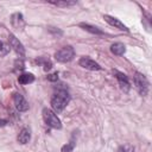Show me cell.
I'll use <instances>...</instances> for the list:
<instances>
[{
  "mask_svg": "<svg viewBox=\"0 0 152 152\" xmlns=\"http://www.w3.org/2000/svg\"><path fill=\"white\" fill-rule=\"evenodd\" d=\"M69 101H70V95L68 93V89H65L64 87H59L51 97V107L55 113H61L66 107Z\"/></svg>",
  "mask_w": 152,
  "mask_h": 152,
  "instance_id": "1",
  "label": "cell"
},
{
  "mask_svg": "<svg viewBox=\"0 0 152 152\" xmlns=\"http://www.w3.org/2000/svg\"><path fill=\"white\" fill-rule=\"evenodd\" d=\"M133 83H134L135 89L138 90V93L141 96H146L148 94L150 84H148V81L145 77V75H142L140 72H135L133 76Z\"/></svg>",
  "mask_w": 152,
  "mask_h": 152,
  "instance_id": "2",
  "label": "cell"
},
{
  "mask_svg": "<svg viewBox=\"0 0 152 152\" xmlns=\"http://www.w3.org/2000/svg\"><path fill=\"white\" fill-rule=\"evenodd\" d=\"M43 119L45 121V124L52 128H56V129H61L62 128V122L59 120V118L56 115V113L49 108H44L43 109Z\"/></svg>",
  "mask_w": 152,
  "mask_h": 152,
  "instance_id": "3",
  "label": "cell"
},
{
  "mask_svg": "<svg viewBox=\"0 0 152 152\" xmlns=\"http://www.w3.org/2000/svg\"><path fill=\"white\" fill-rule=\"evenodd\" d=\"M74 57H75V50H74V48L70 46V45L63 46L62 49H59V50L56 51V53H55V59H56L57 62H61V63L70 62Z\"/></svg>",
  "mask_w": 152,
  "mask_h": 152,
  "instance_id": "4",
  "label": "cell"
},
{
  "mask_svg": "<svg viewBox=\"0 0 152 152\" xmlns=\"http://www.w3.org/2000/svg\"><path fill=\"white\" fill-rule=\"evenodd\" d=\"M8 45L15 51L17 55H19L20 57H24L25 56V48L24 45L19 42V39L13 34V33H10L8 36Z\"/></svg>",
  "mask_w": 152,
  "mask_h": 152,
  "instance_id": "5",
  "label": "cell"
},
{
  "mask_svg": "<svg viewBox=\"0 0 152 152\" xmlns=\"http://www.w3.org/2000/svg\"><path fill=\"white\" fill-rule=\"evenodd\" d=\"M78 64H80L82 68H84V69H87V70H91V71L101 70V69H102L101 65H100L97 62H95L94 59H91L90 57H87V56L81 57L80 61H78Z\"/></svg>",
  "mask_w": 152,
  "mask_h": 152,
  "instance_id": "6",
  "label": "cell"
},
{
  "mask_svg": "<svg viewBox=\"0 0 152 152\" xmlns=\"http://www.w3.org/2000/svg\"><path fill=\"white\" fill-rule=\"evenodd\" d=\"M13 102H14V106H15L17 110H19V112L28 110V102L26 101V99L20 93H14L13 94Z\"/></svg>",
  "mask_w": 152,
  "mask_h": 152,
  "instance_id": "7",
  "label": "cell"
},
{
  "mask_svg": "<svg viewBox=\"0 0 152 152\" xmlns=\"http://www.w3.org/2000/svg\"><path fill=\"white\" fill-rule=\"evenodd\" d=\"M113 74L115 75V77H116V80H118V82H119L120 88H121L124 91L127 93V91L131 89V84H129L128 77H127L125 74H122V72H120V71H118V70H113Z\"/></svg>",
  "mask_w": 152,
  "mask_h": 152,
  "instance_id": "8",
  "label": "cell"
},
{
  "mask_svg": "<svg viewBox=\"0 0 152 152\" xmlns=\"http://www.w3.org/2000/svg\"><path fill=\"white\" fill-rule=\"evenodd\" d=\"M103 19H104L109 25H112V26H114V27H116V28H119V30H121V31H128L127 26H126L122 21H120L119 19H116V18H114V17H112V15L104 14V15H103Z\"/></svg>",
  "mask_w": 152,
  "mask_h": 152,
  "instance_id": "9",
  "label": "cell"
},
{
  "mask_svg": "<svg viewBox=\"0 0 152 152\" xmlns=\"http://www.w3.org/2000/svg\"><path fill=\"white\" fill-rule=\"evenodd\" d=\"M30 139H31V131H30V128H28V127L21 128V131L19 132V134H18V137H17L18 142L25 145V144H27V142L30 141Z\"/></svg>",
  "mask_w": 152,
  "mask_h": 152,
  "instance_id": "10",
  "label": "cell"
},
{
  "mask_svg": "<svg viewBox=\"0 0 152 152\" xmlns=\"http://www.w3.org/2000/svg\"><path fill=\"white\" fill-rule=\"evenodd\" d=\"M110 52L115 56H121L126 52V46L122 43H114L110 46Z\"/></svg>",
  "mask_w": 152,
  "mask_h": 152,
  "instance_id": "11",
  "label": "cell"
},
{
  "mask_svg": "<svg viewBox=\"0 0 152 152\" xmlns=\"http://www.w3.org/2000/svg\"><path fill=\"white\" fill-rule=\"evenodd\" d=\"M11 23L15 28H21L24 25V18L21 13H14L11 18Z\"/></svg>",
  "mask_w": 152,
  "mask_h": 152,
  "instance_id": "12",
  "label": "cell"
},
{
  "mask_svg": "<svg viewBox=\"0 0 152 152\" xmlns=\"http://www.w3.org/2000/svg\"><path fill=\"white\" fill-rule=\"evenodd\" d=\"M80 27H82L84 31H88V32H90L93 34H103V31L102 30H100L99 27L93 26L90 24H87V23H81L80 24Z\"/></svg>",
  "mask_w": 152,
  "mask_h": 152,
  "instance_id": "13",
  "label": "cell"
},
{
  "mask_svg": "<svg viewBox=\"0 0 152 152\" xmlns=\"http://www.w3.org/2000/svg\"><path fill=\"white\" fill-rule=\"evenodd\" d=\"M33 81H34V76L30 72H24V74L19 75V77H18V82L20 84H30Z\"/></svg>",
  "mask_w": 152,
  "mask_h": 152,
  "instance_id": "14",
  "label": "cell"
},
{
  "mask_svg": "<svg viewBox=\"0 0 152 152\" xmlns=\"http://www.w3.org/2000/svg\"><path fill=\"white\" fill-rule=\"evenodd\" d=\"M36 63L39 64V65H43V69L45 71H49L52 68V63H51V61L48 57H38L36 59Z\"/></svg>",
  "mask_w": 152,
  "mask_h": 152,
  "instance_id": "15",
  "label": "cell"
},
{
  "mask_svg": "<svg viewBox=\"0 0 152 152\" xmlns=\"http://www.w3.org/2000/svg\"><path fill=\"white\" fill-rule=\"evenodd\" d=\"M75 145H76V139H75V135H72L71 139H70V141L62 146L61 151H62V152H71V151L74 150Z\"/></svg>",
  "mask_w": 152,
  "mask_h": 152,
  "instance_id": "16",
  "label": "cell"
},
{
  "mask_svg": "<svg viewBox=\"0 0 152 152\" xmlns=\"http://www.w3.org/2000/svg\"><path fill=\"white\" fill-rule=\"evenodd\" d=\"M49 4L51 5H55V6H58V7H68V6H72L76 4V1H49Z\"/></svg>",
  "mask_w": 152,
  "mask_h": 152,
  "instance_id": "17",
  "label": "cell"
},
{
  "mask_svg": "<svg viewBox=\"0 0 152 152\" xmlns=\"http://www.w3.org/2000/svg\"><path fill=\"white\" fill-rule=\"evenodd\" d=\"M25 68V63L23 58H17L14 61V71H21Z\"/></svg>",
  "mask_w": 152,
  "mask_h": 152,
  "instance_id": "18",
  "label": "cell"
},
{
  "mask_svg": "<svg viewBox=\"0 0 152 152\" xmlns=\"http://www.w3.org/2000/svg\"><path fill=\"white\" fill-rule=\"evenodd\" d=\"M10 49H11L10 45H7L6 43H4V42L0 40V57L6 56L10 52Z\"/></svg>",
  "mask_w": 152,
  "mask_h": 152,
  "instance_id": "19",
  "label": "cell"
},
{
  "mask_svg": "<svg viewBox=\"0 0 152 152\" xmlns=\"http://www.w3.org/2000/svg\"><path fill=\"white\" fill-rule=\"evenodd\" d=\"M46 78H48V81H50V82H56V81H58V74H57V72L49 74V75L46 76Z\"/></svg>",
  "mask_w": 152,
  "mask_h": 152,
  "instance_id": "20",
  "label": "cell"
},
{
  "mask_svg": "<svg viewBox=\"0 0 152 152\" xmlns=\"http://www.w3.org/2000/svg\"><path fill=\"white\" fill-rule=\"evenodd\" d=\"M55 28H56V27H49V31L52 32L53 34H59V36H61V34H62V31L58 30V28H57V30H55Z\"/></svg>",
  "mask_w": 152,
  "mask_h": 152,
  "instance_id": "21",
  "label": "cell"
},
{
  "mask_svg": "<svg viewBox=\"0 0 152 152\" xmlns=\"http://www.w3.org/2000/svg\"><path fill=\"white\" fill-rule=\"evenodd\" d=\"M7 124H8V121H7V120H5V119H0V127L6 126Z\"/></svg>",
  "mask_w": 152,
  "mask_h": 152,
  "instance_id": "22",
  "label": "cell"
},
{
  "mask_svg": "<svg viewBox=\"0 0 152 152\" xmlns=\"http://www.w3.org/2000/svg\"><path fill=\"white\" fill-rule=\"evenodd\" d=\"M118 152H127V151H126V148H125V147H121V148H120Z\"/></svg>",
  "mask_w": 152,
  "mask_h": 152,
  "instance_id": "23",
  "label": "cell"
}]
</instances>
